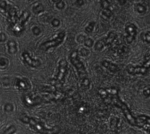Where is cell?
I'll list each match as a JSON object with an SVG mask.
<instances>
[{
	"instance_id": "cell-1",
	"label": "cell",
	"mask_w": 150,
	"mask_h": 134,
	"mask_svg": "<svg viewBox=\"0 0 150 134\" xmlns=\"http://www.w3.org/2000/svg\"><path fill=\"white\" fill-rule=\"evenodd\" d=\"M20 120L23 123L29 125V126L33 130H35V131L40 134H58L60 131L59 127L56 126L52 128H47L45 127L43 123L38 121L33 117H28L26 114H23V115L21 116Z\"/></svg>"
},
{
	"instance_id": "cell-2",
	"label": "cell",
	"mask_w": 150,
	"mask_h": 134,
	"mask_svg": "<svg viewBox=\"0 0 150 134\" xmlns=\"http://www.w3.org/2000/svg\"><path fill=\"white\" fill-rule=\"evenodd\" d=\"M70 59L71 63L74 65V67H76V70H77L79 77L82 79H86V76H87V71H86L83 62H82L80 60V59H79L77 51H73V52H72V54H70Z\"/></svg>"
},
{
	"instance_id": "cell-3",
	"label": "cell",
	"mask_w": 150,
	"mask_h": 134,
	"mask_svg": "<svg viewBox=\"0 0 150 134\" xmlns=\"http://www.w3.org/2000/svg\"><path fill=\"white\" fill-rule=\"evenodd\" d=\"M29 18V13L27 11H24L22 13L21 16L18 18L17 22L13 26H10L12 31L16 35H19L22 32L24 28V25Z\"/></svg>"
},
{
	"instance_id": "cell-4",
	"label": "cell",
	"mask_w": 150,
	"mask_h": 134,
	"mask_svg": "<svg viewBox=\"0 0 150 134\" xmlns=\"http://www.w3.org/2000/svg\"><path fill=\"white\" fill-rule=\"evenodd\" d=\"M67 72V62L64 60H62L59 62L58 70L55 77L56 83L58 84H62L64 82V79Z\"/></svg>"
},
{
	"instance_id": "cell-5",
	"label": "cell",
	"mask_w": 150,
	"mask_h": 134,
	"mask_svg": "<svg viewBox=\"0 0 150 134\" xmlns=\"http://www.w3.org/2000/svg\"><path fill=\"white\" fill-rule=\"evenodd\" d=\"M65 37V32H61L58 34L55 38H54L51 40H48L46 42L43 43L41 45V48L45 51H47L48 49L51 48H54V47H57V45H60L62 43L64 40V38Z\"/></svg>"
},
{
	"instance_id": "cell-6",
	"label": "cell",
	"mask_w": 150,
	"mask_h": 134,
	"mask_svg": "<svg viewBox=\"0 0 150 134\" xmlns=\"http://www.w3.org/2000/svg\"><path fill=\"white\" fill-rule=\"evenodd\" d=\"M116 37H117V34L114 33V32H110L109 35L107 36L106 38L100 40L97 43L96 45H95V49L97 51H100L105 46L111 45L115 40Z\"/></svg>"
},
{
	"instance_id": "cell-7",
	"label": "cell",
	"mask_w": 150,
	"mask_h": 134,
	"mask_svg": "<svg viewBox=\"0 0 150 134\" xmlns=\"http://www.w3.org/2000/svg\"><path fill=\"white\" fill-rule=\"evenodd\" d=\"M136 126L144 129L150 133V117L146 115H139L136 117Z\"/></svg>"
},
{
	"instance_id": "cell-8",
	"label": "cell",
	"mask_w": 150,
	"mask_h": 134,
	"mask_svg": "<svg viewBox=\"0 0 150 134\" xmlns=\"http://www.w3.org/2000/svg\"><path fill=\"white\" fill-rule=\"evenodd\" d=\"M22 60L24 62L25 64L32 67H38L40 65V62L38 60H35V59L32 58L31 57L30 54L26 51H25L22 54Z\"/></svg>"
},
{
	"instance_id": "cell-9",
	"label": "cell",
	"mask_w": 150,
	"mask_h": 134,
	"mask_svg": "<svg viewBox=\"0 0 150 134\" xmlns=\"http://www.w3.org/2000/svg\"><path fill=\"white\" fill-rule=\"evenodd\" d=\"M125 32L127 34L126 40H127V43H131L136 38V34H137V28L133 23H129L126 26Z\"/></svg>"
},
{
	"instance_id": "cell-10",
	"label": "cell",
	"mask_w": 150,
	"mask_h": 134,
	"mask_svg": "<svg viewBox=\"0 0 150 134\" xmlns=\"http://www.w3.org/2000/svg\"><path fill=\"white\" fill-rule=\"evenodd\" d=\"M127 71L131 75H145L147 73L148 70L144 68L142 66L133 67V65H129L127 67Z\"/></svg>"
},
{
	"instance_id": "cell-11",
	"label": "cell",
	"mask_w": 150,
	"mask_h": 134,
	"mask_svg": "<svg viewBox=\"0 0 150 134\" xmlns=\"http://www.w3.org/2000/svg\"><path fill=\"white\" fill-rule=\"evenodd\" d=\"M16 88H18L20 90H27L30 88V84L29 81L26 79H17L16 80Z\"/></svg>"
},
{
	"instance_id": "cell-12",
	"label": "cell",
	"mask_w": 150,
	"mask_h": 134,
	"mask_svg": "<svg viewBox=\"0 0 150 134\" xmlns=\"http://www.w3.org/2000/svg\"><path fill=\"white\" fill-rule=\"evenodd\" d=\"M7 49L10 54H16L17 51V44L14 40H9L7 43Z\"/></svg>"
},
{
	"instance_id": "cell-13",
	"label": "cell",
	"mask_w": 150,
	"mask_h": 134,
	"mask_svg": "<svg viewBox=\"0 0 150 134\" xmlns=\"http://www.w3.org/2000/svg\"><path fill=\"white\" fill-rule=\"evenodd\" d=\"M103 66H105V67H107L108 70H111V71H117V69H118V67L116 65H114V64H112L111 62H108L106 61L103 62Z\"/></svg>"
},
{
	"instance_id": "cell-14",
	"label": "cell",
	"mask_w": 150,
	"mask_h": 134,
	"mask_svg": "<svg viewBox=\"0 0 150 134\" xmlns=\"http://www.w3.org/2000/svg\"><path fill=\"white\" fill-rule=\"evenodd\" d=\"M142 66L146 70H148L150 68V53L145 57L143 65Z\"/></svg>"
},
{
	"instance_id": "cell-15",
	"label": "cell",
	"mask_w": 150,
	"mask_h": 134,
	"mask_svg": "<svg viewBox=\"0 0 150 134\" xmlns=\"http://www.w3.org/2000/svg\"><path fill=\"white\" fill-rule=\"evenodd\" d=\"M136 9L139 13H144L146 10V7H145L143 4H137V5L136 6Z\"/></svg>"
},
{
	"instance_id": "cell-16",
	"label": "cell",
	"mask_w": 150,
	"mask_h": 134,
	"mask_svg": "<svg viewBox=\"0 0 150 134\" xmlns=\"http://www.w3.org/2000/svg\"><path fill=\"white\" fill-rule=\"evenodd\" d=\"M16 131V128L14 125H11L7 129H6L4 131L3 134H13Z\"/></svg>"
},
{
	"instance_id": "cell-17",
	"label": "cell",
	"mask_w": 150,
	"mask_h": 134,
	"mask_svg": "<svg viewBox=\"0 0 150 134\" xmlns=\"http://www.w3.org/2000/svg\"><path fill=\"white\" fill-rule=\"evenodd\" d=\"M142 39L143 40L144 42L149 43H150V32H146V33L142 34Z\"/></svg>"
},
{
	"instance_id": "cell-18",
	"label": "cell",
	"mask_w": 150,
	"mask_h": 134,
	"mask_svg": "<svg viewBox=\"0 0 150 134\" xmlns=\"http://www.w3.org/2000/svg\"><path fill=\"white\" fill-rule=\"evenodd\" d=\"M0 7H1L2 10H4V11H8L9 9L10 8V7H9L8 4H7L5 1H2V0H0Z\"/></svg>"
},
{
	"instance_id": "cell-19",
	"label": "cell",
	"mask_w": 150,
	"mask_h": 134,
	"mask_svg": "<svg viewBox=\"0 0 150 134\" xmlns=\"http://www.w3.org/2000/svg\"><path fill=\"white\" fill-rule=\"evenodd\" d=\"M7 65H8V60L4 58L0 59V67L4 68V67H7Z\"/></svg>"
},
{
	"instance_id": "cell-20",
	"label": "cell",
	"mask_w": 150,
	"mask_h": 134,
	"mask_svg": "<svg viewBox=\"0 0 150 134\" xmlns=\"http://www.w3.org/2000/svg\"><path fill=\"white\" fill-rule=\"evenodd\" d=\"M13 106L12 104H7L5 106H4V110L6 111H13Z\"/></svg>"
},
{
	"instance_id": "cell-21",
	"label": "cell",
	"mask_w": 150,
	"mask_h": 134,
	"mask_svg": "<svg viewBox=\"0 0 150 134\" xmlns=\"http://www.w3.org/2000/svg\"><path fill=\"white\" fill-rule=\"evenodd\" d=\"M94 25H95V23H94V22H92V23H89V26H88L87 27H86V32H92V31L93 30Z\"/></svg>"
},
{
	"instance_id": "cell-22",
	"label": "cell",
	"mask_w": 150,
	"mask_h": 134,
	"mask_svg": "<svg viewBox=\"0 0 150 134\" xmlns=\"http://www.w3.org/2000/svg\"><path fill=\"white\" fill-rule=\"evenodd\" d=\"M42 9H43V7H42V6L41 5V4H39V5L38 6V7H35V8H34V11H35V12H40V11H42Z\"/></svg>"
},
{
	"instance_id": "cell-23",
	"label": "cell",
	"mask_w": 150,
	"mask_h": 134,
	"mask_svg": "<svg viewBox=\"0 0 150 134\" xmlns=\"http://www.w3.org/2000/svg\"><path fill=\"white\" fill-rule=\"evenodd\" d=\"M7 39V37L4 33H0V42H4Z\"/></svg>"
},
{
	"instance_id": "cell-24",
	"label": "cell",
	"mask_w": 150,
	"mask_h": 134,
	"mask_svg": "<svg viewBox=\"0 0 150 134\" xmlns=\"http://www.w3.org/2000/svg\"><path fill=\"white\" fill-rule=\"evenodd\" d=\"M144 94L146 97H149L150 96V88H146L144 91Z\"/></svg>"
}]
</instances>
